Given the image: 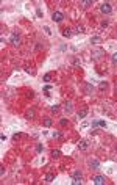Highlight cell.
<instances>
[{"instance_id":"8fae6325","label":"cell","mask_w":117,"mask_h":185,"mask_svg":"<svg viewBox=\"0 0 117 185\" xmlns=\"http://www.w3.org/2000/svg\"><path fill=\"white\" fill-rule=\"evenodd\" d=\"M50 155H52L53 158H58V157L61 155V151H58V149H53L52 152H50Z\"/></svg>"},{"instance_id":"e0dca14e","label":"cell","mask_w":117,"mask_h":185,"mask_svg":"<svg viewBox=\"0 0 117 185\" xmlns=\"http://www.w3.org/2000/svg\"><path fill=\"white\" fill-rule=\"evenodd\" d=\"M52 124H53L52 118H45V119H44V126H45V127H50V126H52Z\"/></svg>"},{"instance_id":"9a60e30c","label":"cell","mask_w":117,"mask_h":185,"mask_svg":"<svg viewBox=\"0 0 117 185\" xmlns=\"http://www.w3.org/2000/svg\"><path fill=\"white\" fill-rule=\"evenodd\" d=\"M84 91H86L87 94H91V93L94 91V86H92L91 83H87V85H84Z\"/></svg>"},{"instance_id":"2e32d148","label":"cell","mask_w":117,"mask_h":185,"mask_svg":"<svg viewBox=\"0 0 117 185\" xmlns=\"http://www.w3.org/2000/svg\"><path fill=\"white\" fill-rule=\"evenodd\" d=\"M102 55H105V52H103V50H97V52H94V55H92V57H94L95 60H98L100 57H102Z\"/></svg>"},{"instance_id":"7c38bea8","label":"cell","mask_w":117,"mask_h":185,"mask_svg":"<svg viewBox=\"0 0 117 185\" xmlns=\"http://www.w3.org/2000/svg\"><path fill=\"white\" fill-rule=\"evenodd\" d=\"M53 180H55V174L53 173H48L45 176V182H53Z\"/></svg>"},{"instance_id":"3957f363","label":"cell","mask_w":117,"mask_h":185,"mask_svg":"<svg viewBox=\"0 0 117 185\" xmlns=\"http://www.w3.org/2000/svg\"><path fill=\"white\" fill-rule=\"evenodd\" d=\"M52 19H53V22H61V20L64 19V14H62L61 11H55L53 16H52Z\"/></svg>"},{"instance_id":"7402d4cb","label":"cell","mask_w":117,"mask_h":185,"mask_svg":"<svg viewBox=\"0 0 117 185\" xmlns=\"http://www.w3.org/2000/svg\"><path fill=\"white\" fill-rule=\"evenodd\" d=\"M61 132H53V138H61Z\"/></svg>"},{"instance_id":"d6986e66","label":"cell","mask_w":117,"mask_h":185,"mask_svg":"<svg viewBox=\"0 0 117 185\" xmlns=\"http://www.w3.org/2000/svg\"><path fill=\"white\" fill-rule=\"evenodd\" d=\"M72 104H70V102H67V104H66V111H67V113H72Z\"/></svg>"},{"instance_id":"7a4b0ae2","label":"cell","mask_w":117,"mask_h":185,"mask_svg":"<svg viewBox=\"0 0 117 185\" xmlns=\"http://www.w3.org/2000/svg\"><path fill=\"white\" fill-rule=\"evenodd\" d=\"M72 177H73V180H72V184H73V185H78V184H81V177H83V176H81V173H80V171H75Z\"/></svg>"},{"instance_id":"484cf974","label":"cell","mask_w":117,"mask_h":185,"mask_svg":"<svg viewBox=\"0 0 117 185\" xmlns=\"http://www.w3.org/2000/svg\"><path fill=\"white\" fill-rule=\"evenodd\" d=\"M36 14L39 16V17H42V10H39V8H37V10H36Z\"/></svg>"},{"instance_id":"f546056e","label":"cell","mask_w":117,"mask_h":185,"mask_svg":"<svg viewBox=\"0 0 117 185\" xmlns=\"http://www.w3.org/2000/svg\"><path fill=\"white\" fill-rule=\"evenodd\" d=\"M112 61H114V63L117 64V52H116L114 55H112Z\"/></svg>"},{"instance_id":"4fadbf2b","label":"cell","mask_w":117,"mask_h":185,"mask_svg":"<svg viewBox=\"0 0 117 185\" xmlns=\"http://www.w3.org/2000/svg\"><path fill=\"white\" fill-rule=\"evenodd\" d=\"M62 36H64V38H70V36H72L70 28H64V30H62Z\"/></svg>"},{"instance_id":"ba28073f","label":"cell","mask_w":117,"mask_h":185,"mask_svg":"<svg viewBox=\"0 0 117 185\" xmlns=\"http://www.w3.org/2000/svg\"><path fill=\"white\" fill-rule=\"evenodd\" d=\"M98 126H100V127H106V122H105V121H98V119H95V121L92 122V127L95 129V127H98Z\"/></svg>"},{"instance_id":"603a6c76","label":"cell","mask_w":117,"mask_h":185,"mask_svg":"<svg viewBox=\"0 0 117 185\" xmlns=\"http://www.w3.org/2000/svg\"><path fill=\"white\" fill-rule=\"evenodd\" d=\"M36 151H37V152H42V151H44V148H42V144H37V148H36Z\"/></svg>"},{"instance_id":"5b68a950","label":"cell","mask_w":117,"mask_h":185,"mask_svg":"<svg viewBox=\"0 0 117 185\" xmlns=\"http://www.w3.org/2000/svg\"><path fill=\"white\" fill-rule=\"evenodd\" d=\"M11 44L12 46H19L20 44V36L16 35V33H12V35H11Z\"/></svg>"},{"instance_id":"5bb4252c","label":"cell","mask_w":117,"mask_h":185,"mask_svg":"<svg viewBox=\"0 0 117 185\" xmlns=\"http://www.w3.org/2000/svg\"><path fill=\"white\" fill-rule=\"evenodd\" d=\"M91 42H92V44H100V42H102V38L100 36H92L91 38Z\"/></svg>"},{"instance_id":"52a82bcc","label":"cell","mask_w":117,"mask_h":185,"mask_svg":"<svg viewBox=\"0 0 117 185\" xmlns=\"http://www.w3.org/2000/svg\"><path fill=\"white\" fill-rule=\"evenodd\" d=\"M78 148H80L81 151H86L87 148H89V143H87V140H81L80 143H78Z\"/></svg>"},{"instance_id":"f1b7e54d","label":"cell","mask_w":117,"mask_h":185,"mask_svg":"<svg viewBox=\"0 0 117 185\" xmlns=\"http://www.w3.org/2000/svg\"><path fill=\"white\" fill-rule=\"evenodd\" d=\"M58 110H59V105H53L52 107V111H58Z\"/></svg>"},{"instance_id":"d4e9b609","label":"cell","mask_w":117,"mask_h":185,"mask_svg":"<svg viewBox=\"0 0 117 185\" xmlns=\"http://www.w3.org/2000/svg\"><path fill=\"white\" fill-rule=\"evenodd\" d=\"M92 5V2H89V0H86V2H83V6H89Z\"/></svg>"},{"instance_id":"4316f807","label":"cell","mask_w":117,"mask_h":185,"mask_svg":"<svg viewBox=\"0 0 117 185\" xmlns=\"http://www.w3.org/2000/svg\"><path fill=\"white\" fill-rule=\"evenodd\" d=\"M59 124H61V126H67V119H61Z\"/></svg>"},{"instance_id":"30bf717a","label":"cell","mask_w":117,"mask_h":185,"mask_svg":"<svg viewBox=\"0 0 117 185\" xmlns=\"http://www.w3.org/2000/svg\"><path fill=\"white\" fill-rule=\"evenodd\" d=\"M86 116H87V108H83V110H80V111H78V118H80V119L86 118Z\"/></svg>"},{"instance_id":"ffe728a7","label":"cell","mask_w":117,"mask_h":185,"mask_svg":"<svg viewBox=\"0 0 117 185\" xmlns=\"http://www.w3.org/2000/svg\"><path fill=\"white\" fill-rule=\"evenodd\" d=\"M44 82H47V83H48V82H52V75H50V74H45V75H44Z\"/></svg>"},{"instance_id":"cb8c5ba5","label":"cell","mask_w":117,"mask_h":185,"mask_svg":"<svg viewBox=\"0 0 117 185\" xmlns=\"http://www.w3.org/2000/svg\"><path fill=\"white\" fill-rule=\"evenodd\" d=\"M20 138V133H16V135H12V140H14V141H17Z\"/></svg>"},{"instance_id":"44dd1931","label":"cell","mask_w":117,"mask_h":185,"mask_svg":"<svg viewBox=\"0 0 117 185\" xmlns=\"http://www.w3.org/2000/svg\"><path fill=\"white\" fill-rule=\"evenodd\" d=\"M77 33H84V27H83V25H78L77 27Z\"/></svg>"},{"instance_id":"ac0fdd59","label":"cell","mask_w":117,"mask_h":185,"mask_svg":"<svg viewBox=\"0 0 117 185\" xmlns=\"http://www.w3.org/2000/svg\"><path fill=\"white\" fill-rule=\"evenodd\" d=\"M106 88H108V83H106V82H102V83L98 85V89H100V91H105Z\"/></svg>"},{"instance_id":"8992f818","label":"cell","mask_w":117,"mask_h":185,"mask_svg":"<svg viewBox=\"0 0 117 185\" xmlns=\"http://www.w3.org/2000/svg\"><path fill=\"white\" fill-rule=\"evenodd\" d=\"M89 166L92 168V169H98L100 168V162L97 160V158H92V160H89Z\"/></svg>"},{"instance_id":"277c9868","label":"cell","mask_w":117,"mask_h":185,"mask_svg":"<svg viewBox=\"0 0 117 185\" xmlns=\"http://www.w3.org/2000/svg\"><path fill=\"white\" fill-rule=\"evenodd\" d=\"M92 180H94V184H95V185H103V184L106 182L105 176H95V177H94Z\"/></svg>"},{"instance_id":"4dcf8cb0","label":"cell","mask_w":117,"mask_h":185,"mask_svg":"<svg viewBox=\"0 0 117 185\" xmlns=\"http://www.w3.org/2000/svg\"><path fill=\"white\" fill-rule=\"evenodd\" d=\"M3 174H5V168L2 166V168H0V176H3Z\"/></svg>"},{"instance_id":"9c48e42d","label":"cell","mask_w":117,"mask_h":185,"mask_svg":"<svg viewBox=\"0 0 117 185\" xmlns=\"http://www.w3.org/2000/svg\"><path fill=\"white\" fill-rule=\"evenodd\" d=\"M25 116H27V119H35V116H36V111L31 108V110H28V111H27V115H25Z\"/></svg>"},{"instance_id":"83f0119b","label":"cell","mask_w":117,"mask_h":185,"mask_svg":"<svg viewBox=\"0 0 117 185\" xmlns=\"http://www.w3.org/2000/svg\"><path fill=\"white\" fill-rule=\"evenodd\" d=\"M44 30H45V33H47V35H52V30H50L48 27H44Z\"/></svg>"},{"instance_id":"6da1fadb","label":"cell","mask_w":117,"mask_h":185,"mask_svg":"<svg viewBox=\"0 0 117 185\" xmlns=\"http://www.w3.org/2000/svg\"><path fill=\"white\" fill-rule=\"evenodd\" d=\"M100 11H102L103 14H109V13L112 11V6L109 5V3H103V5H100Z\"/></svg>"}]
</instances>
